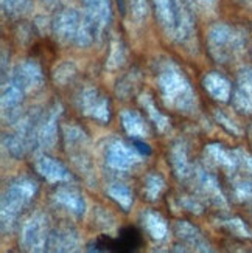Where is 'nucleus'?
<instances>
[{
  "label": "nucleus",
  "mask_w": 252,
  "mask_h": 253,
  "mask_svg": "<svg viewBox=\"0 0 252 253\" xmlns=\"http://www.w3.org/2000/svg\"><path fill=\"white\" fill-rule=\"evenodd\" d=\"M142 244L140 233L134 227L123 228L120 232L118 239H106L101 238L95 241V250H109V252H136Z\"/></svg>",
  "instance_id": "obj_1"
},
{
  "label": "nucleus",
  "mask_w": 252,
  "mask_h": 253,
  "mask_svg": "<svg viewBox=\"0 0 252 253\" xmlns=\"http://www.w3.org/2000/svg\"><path fill=\"white\" fill-rule=\"evenodd\" d=\"M117 3H118L120 9H122V13H125V0H117Z\"/></svg>",
  "instance_id": "obj_5"
},
{
  "label": "nucleus",
  "mask_w": 252,
  "mask_h": 253,
  "mask_svg": "<svg viewBox=\"0 0 252 253\" xmlns=\"http://www.w3.org/2000/svg\"><path fill=\"white\" fill-rule=\"evenodd\" d=\"M6 3L9 11H20L24 3H27V0H6Z\"/></svg>",
  "instance_id": "obj_3"
},
{
  "label": "nucleus",
  "mask_w": 252,
  "mask_h": 253,
  "mask_svg": "<svg viewBox=\"0 0 252 253\" xmlns=\"http://www.w3.org/2000/svg\"><path fill=\"white\" fill-rule=\"evenodd\" d=\"M134 143H136V146H137V149H139L140 152L150 154V149H148V146H147V145H144V143H139V141H134Z\"/></svg>",
  "instance_id": "obj_4"
},
{
  "label": "nucleus",
  "mask_w": 252,
  "mask_h": 253,
  "mask_svg": "<svg viewBox=\"0 0 252 253\" xmlns=\"http://www.w3.org/2000/svg\"><path fill=\"white\" fill-rule=\"evenodd\" d=\"M86 2H87V6L91 8V13H94L97 19L106 17V14H107L106 0H86Z\"/></svg>",
  "instance_id": "obj_2"
}]
</instances>
